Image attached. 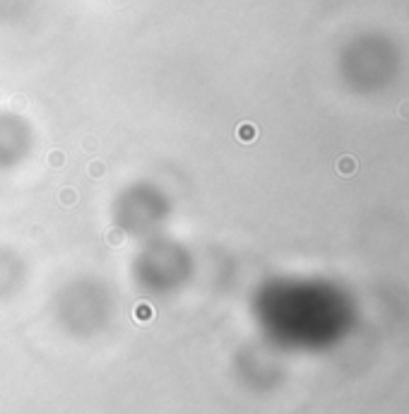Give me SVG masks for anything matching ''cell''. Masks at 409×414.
<instances>
[{
	"mask_svg": "<svg viewBox=\"0 0 409 414\" xmlns=\"http://www.w3.org/2000/svg\"><path fill=\"white\" fill-rule=\"evenodd\" d=\"M400 116H402V118H409V101H404L400 106Z\"/></svg>",
	"mask_w": 409,
	"mask_h": 414,
	"instance_id": "2",
	"label": "cell"
},
{
	"mask_svg": "<svg viewBox=\"0 0 409 414\" xmlns=\"http://www.w3.org/2000/svg\"><path fill=\"white\" fill-rule=\"evenodd\" d=\"M337 169L342 176H352L356 171V161L352 159V157H342V159L337 161Z\"/></svg>",
	"mask_w": 409,
	"mask_h": 414,
	"instance_id": "1",
	"label": "cell"
}]
</instances>
